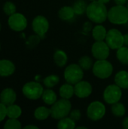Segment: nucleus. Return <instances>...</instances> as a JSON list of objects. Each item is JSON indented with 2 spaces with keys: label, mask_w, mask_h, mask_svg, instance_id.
<instances>
[{
  "label": "nucleus",
  "mask_w": 128,
  "mask_h": 129,
  "mask_svg": "<svg viewBox=\"0 0 128 129\" xmlns=\"http://www.w3.org/2000/svg\"><path fill=\"white\" fill-rule=\"evenodd\" d=\"M51 116V109L45 107H38L34 113V116L38 120H45Z\"/></svg>",
  "instance_id": "4be33fe9"
},
{
  "label": "nucleus",
  "mask_w": 128,
  "mask_h": 129,
  "mask_svg": "<svg viewBox=\"0 0 128 129\" xmlns=\"http://www.w3.org/2000/svg\"><path fill=\"white\" fill-rule=\"evenodd\" d=\"M25 129H30V128H32V129H38V128L37 127V126H34V125H27V126H26Z\"/></svg>",
  "instance_id": "4c0bfd02"
},
{
  "label": "nucleus",
  "mask_w": 128,
  "mask_h": 129,
  "mask_svg": "<svg viewBox=\"0 0 128 129\" xmlns=\"http://www.w3.org/2000/svg\"><path fill=\"white\" fill-rule=\"evenodd\" d=\"M0 29H1V24H0Z\"/></svg>",
  "instance_id": "37998d69"
},
{
  "label": "nucleus",
  "mask_w": 128,
  "mask_h": 129,
  "mask_svg": "<svg viewBox=\"0 0 128 129\" xmlns=\"http://www.w3.org/2000/svg\"><path fill=\"white\" fill-rule=\"evenodd\" d=\"M105 42L110 49L118 50L124 45V35L117 29H111L107 32Z\"/></svg>",
  "instance_id": "423d86ee"
},
{
  "label": "nucleus",
  "mask_w": 128,
  "mask_h": 129,
  "mask_svg": "<svg viewBox=\"0 0 128 129\" xmlns=\"http://www.w3.org/2000/svg\"><path fill=\"white\" fill-rule=\"evenodd\" d=\"M39 36H30L29 37V44L30 45H35L38 43L39 42Z\"/></svg>",
  "instance_id": "72a5a7b5"
},
{
  "label": "nucleus",
  "mask_w": 128,
  "mask_h": 129,
  "mask_svg": "<svg viewBox=\"0 0 128 129\" xmlns=\"http://www.w3.org/2000/svg\"><path fill=\"white\" fill-rule=\"evenodd\" d=\"M115 82L121 89H128V72L119 71L115 76Z\"/></svg>",
  "instance_id": "2eb2a0df"
},
{
  "label": "nucleus",
  "mask_w": 128,
  "mask_h": 129,
  "mask_svg": "<svg viewBox=\"0 0 128 129\" xmlns=\"http://www.w3.org/2000/svg\"><path fill=\"white\" fill-rule=\"evenodd\" d=\"M75 128L77 129H80V128H84V129H86L87 128L85 127V126H78V127H76Z\"/></svg>",
  "instance_id": "ea45409f"
},
{
  "label": "nucleus",
  "mask_w": 128,
  "mask_h": 129,
  "mask_svg": "<svg viewBox=\"0 0 128 129\" xmlns=\"http://www.w3.org/2000/svg\"><path fill=\"white\" fill-rule=\"evenodd\" d=\"M44 89L41 85L36 82L26 83L23 88V93L28 99L37 100L41 97Z\"/></svg>",
  "instance_id": "6e6552de"
},
{
  "label": "nucleus",
  "mask_w": 128,
  "mask_h": 129,
  "mask_svg": "<svg viewBox=\"0 0 128 129\" xmlns=\"http://www.w3.org/2000/svg\"><path fill=\"white\" fill-rule=\"evenodd\" d=\"M84 77V70L79 64L72 63L66 67L64 70L65 80L72 85H75L81 81Z\"/></svg>",
  "instance_id": "39448f33"
},
{
  "label": "nucleus",
  "mask_w": 128,
  "mask_h": 129,
  "mask_svg": "<svg viewBox=\"0 0 128 129\" xmlns=\"http://www.w3.org/2000/svg\"><path fill=\"white\" fill-rule=\"evenodd\" d=\"M75 94L79 98H85L89 97L93 91L92 85L87 81H80L74 86Z\"/></svg>",
  "instance_id": "ddd939ff"
},
{
  "label": "nucleus",
  "mask_w": 128,
  "mask_h": 129,
  "mask_svg": "<svg viewBox=\"0 0 128 129\" xmlns=\"http://www.w3.org/2000/svg\"><path fill=\"white\" fill-rule=\"evenodd\" d=\"M59 82H60L59 76H57V75H50L44 79L43 83L46 88H51L55 85H57L59 83Z\"/></svg>",
  "instance_id": "cd10ccee"
},
{
  "label": "nucleus",
  "mask_w": 128,
  "mask_h": 129,
  "mask_svg": "<svg viewBox=\"0 0 128 129\" xmlns=\"http://www.w3.org/2000/svg\"><path fill=\"white\" fill-rule=\"evenodd\" d=\"M121 97V88L116 84L108 85L103 91V99L109 104H113L118 102Z\"/></svg>",
  "instance_id": "1a4fd4ad"
},
{
  "label": "nucleus",
  "mask_w": 128,
  "mask_h": 129,
  "mask_svg": "<svg viewBox=\"0 0 128 129\" xmlns=\"http://www.w3.org/2000/svg\"><path fill=\"white\" fill-rule=\"evenodd\" d=\"M75 14L77 15H82L86 13L88 5L84 0H77L72 6Z\"/></svg>",
  "instance_id": "b1692460"
},
{
  "label": "nucleus",
  "mask_w": 128,
  "mask_h": 129,
  "mask_svg": "<svg viewBox=\"0 0 128 129\" xmlns=\"http://www.w3.org/2000/svg\"><path fill=\"white\" fill-rule=\"evenodd\" d=\"M15 67L12 62L7 60H0V76H8L14 72Z\"/></svg>",
  "instance_id": "dca6fc26"
},
{
  "label": "nucleus",
  "mask_w": 128,
  "mask_h": 129,
  "mask_svg": "<svg viewBox=\"0 0 128 129\" xmlns=\"http://www.w3.org/2000/svg\"><path fill=\"white\" fill-rule=\"evenodd\" d=\"M16 100V94L11 88H5L3 90L0 95L1 103L4 104L5 106L11 105L14 103Z\"/></svg>",
  "instance_id": "4468645a"
},
{
  "label": "nucleus",
  "mask_w": 128,
  "mask_h": 129,
  "mask_svg": "<svg viewBox=\"0 0 128 129\" xmlns=\"http://www.w3.org/2000/svg\"><path fill=\"white\" fill-rule=\"evenodd\" d=\"M32 29L40 37H44L49 29V23L46 17L41 15L35 17L32 21Z\"/></svg>",
  "instance_id": "9b49d317"
},
{
  "label": "nucleus",
  "mask_w": 128,
  "mask_h": 129,
  "mask_svg": "<svg viewBox=\"0 0 128 129\" xmlns=\"http://www.w3.org/2000/svg\"><path fill=\"white\" fill-rule=\"evenodd\" d=\"M22 110L20 107L17 105H9L7 107V116L10 119H17L21 115Z\"/></svg>",
  "instance_id": "bb28decb"
},
{
  "label": "nucleus",
  "mask_w": 128,
  "mask_h": 129,
  "mask_svg": "<svg viewBox=\"0 0 128 129\" xmlns=\"http://www.w3.org/2000/svg\"><path fill=\"white\" fill-rule=\"evenodd\" d=\"M106 107L100 101H94L89 104L87 109V116L92 121H98L106 114Z\"/></svg>",
  "instance_id": "0eeeda50"
},
{
  "label": "nucleus",
  "mask_w": 128,
  "mask_h": 129,
  "mask_svg": "<svg viewBox=\"0 0 128 129\" xmlns=\"http://www.w3.org/2000/svg\"><path fill=\"white\" fill-rule=\"evenodd\" d=\"M90 1H91V2H93V1H96V0H90Z\"/></svg>",
  "instance_id": "a19ab883"
},
{
  "label": "nucleus",
  "mask_w": 128,
  "mask_h": 129,
  "mask_svg": "<svg viewBox=\"0 0 128 129\" xmlns=\"http://www.w3.org/2000/svg\"><path fill=\"white\" fill-rule=\"evenodd\" d=\"M91 53L97 60H106L110 54V48L104 41H96L92 45Z\"/></svg>",
  "instance_id": "9d476101"
},
{
  "label": "nucleus",
  "mask_w": 128,
  "mask_h": 129,
  "mask_svg": "<svg viewBox=\"0 0 128 129\" xmlns=\"http://www.w3.org/2000/svg\"><path fill=\"white\" fill-rule=\"evenodd\" d=\"M53 57H54V61L55 64L60 67H64L68 61L67 54L63 50H57L54 52Z\"/></svg>",
  "instance_id": "6ab92c4d"
},
{
  "label": "nucleus",
  "mask_w": 128,
  "mask_h": 129,
  "mask_svg": "<svg viewBox=\"0 0 128 129\" xmlns=\"http://www.w3.org/2000/svg\"><path fill=\"white\" fill-rule=\"evenodd\" d=\"M127 9H128V2H127Z\"/></svg>",
  "instance_id": "79ce46f5"
},
{
  "label": "nucleus",
  "mask_w": 128,
  "mask_h": 129,
  "mask_svg": "<svg viewBox=\"0 0 128 129\" xmlns=\"http://www.w3.org/2000/svg\"><path fill=\"white\" fill-rule=\"evenodd\" d=\"M124 45L128 47V33L124 35Z\"/></svg>",
  "instance_id": "e433bc0d"
},
{
  "label": "nucleus",
  "mask_w": 128,
  "mask_h": 129,
  "mask_svg": "<svg viewBox=\"0 0 128 129\" xmlns=\"http://www.w3.org/2000/svg\"><path fill=\"white\" fill-rule=\"evenodd\" d=\"M107 34L106 28L102 25H97L92 30V36L95 41H104Z\"/></svg>",
  "instance_id": "aec40b11"
},
{
  "label": "nucleus",
  "mask_w": 128,
  "mask_h": 129,
  "mask_svg": "<svg viewBox=\"0 0 128 129\" xmlns=\"http://www.w3.org/2000/svg\"><path fill=\"white\" fill-rule=\"evenodd\" d=\"M75 13L72 7L70 6H63L58 11V17L60 19L67 21L71 20L75 17Z\"/></svg>",
  "instance_id": "f3484780"
},
{
  "label": "nucleus",
  "mask_w": 128,
  "mask_h": 129,
  "mask_svg": "<svg viewBox=\"0 0 128 129\" xmlns=\"http://www.w3.org/2000/svg\"><path fill=\"white\" fill-rule=\"evenodd\" d=\"M98 1L102 2V3H103V4H107L108 2H109L110 0H98Z\"/></svg>",
  "instance_id": "58836bf2"
},
{
  "label": "nucleus",
  "mask_w": 128,
  "mask_h": 129,
  "mask_svg": "<svg viewBox=\"0 0 128 129\" xmlns=\"http://www.w3.org/2000/svg\"><path fill=\"white\" fill-rule=\"evenodd\" d=\"M59 94L61 98L70 99L75 94V89L73 85L70 83H66L63 85L59 89Z\"/></svg>",
  "instance_id": "a211bd4d"
},
{
  "label": "nucleus",
  "mask_w": 128,
  "mask_h": 129,
  "mask_svg": "<svg viewBox=\"0 0 128 129\" xmlns=\"http://www.w3.org/2000/svg\"><path fill=\"white\" fill-rule=\"evenodd\" d=\"M94 75L102 79L110 77L113 73V66L107 60H97L93 65Z\"/></svg>",
  "instance_id": "20e7f679"
},
{
  "label": "nucleus",
  "mask_w": 128,
  "mask_h": 129,
  "mask_svg": "<svg viewBox=\"0 0 128 129\" xmlns=\"http://www.w3.org/2000/svg\"><path fill=\"white\" fill-rule=\"evenodd\" d=\"M87 17L90 20L96 23H102L108 19V10L106 4L98 0L91 2L87 8Z\"/></svg>",
  "instance_id": "f257e3e1"
},
{
  "label": "nucleus",
  "mask_w": 128,
  "mask_h": 129,
  "mask_svg": "<svg viewBox=\"0 0 128 129\" xmlns=\"http://www.w3.org/2000/svg\"><path fill=\"white\" fill-rule=\"evenodd\" d=\"M10 27L15 31H22L27 26L26 18L20 13H14L8 19Z\"/></svg>",
  "instance_id": "f8f14e48"
},
{
  "label": "nucleus",
  "mask_w": 128,
  "mask_h": 129,
  "mask_svg": "<svg viewBox=\"0 0 128 129\" xmlns=\"http://www.w3.org/2000/svg\"><path fill=\"white\" fill-rule=\"evenodd\" d=\"M127 1L128 0H115V3L117 5H124L127 2Z\"/></svg>",
  "instance_id": "c9c22d12"
},
{
  "label": "nucleus",
  "mask_w": 128,
  "mask_h": 129,
  "mask_svg": "<svg viewBox=\"0 0 128 129\" xmlns=\"http://www.w3.org/2000/svg\"><path fill=\"white\" fill-rule=\"evenodd\" d=\"M112 114L116 116V117H122L124 116L126 113V108L124 106L123 104L117 102L115 104H112V108H111Z\"/></svg>",
  "instance_id": "393cba45"
},
{
  "label": "nucleus",
  "mask_w": 128,
  "mask_h": 129,
  "mask_svg": "<svg viewBox=\"0 0 128 129\" xmlns=\"http://www.w3.org/2000/svg\"><path fill=\"white\" fill-rule=\"evenodd\" d=\"M69 117L74 120L75 122H77L78 120H80L81 117V113L79 110L78 109H75L71 110V112L69 113Z\"/></svg>",
  "instance_id": "2f4dec72"
},
{
  "label": "nucleus",
  "mask_w": 128,
  "mask_h": 129,
  "mask_svg": "<svg viewBox=\"0 0 128 129\" xmlns=\"http://www.w3.org/2000/svg\"><path fill=\"white\" fill-rule=\"evenodd\" d=\"M78 64L84 70H89L91 67H93L94 63L91 57H90L88 55H85V56H82L79 59Z\"/></svg>",
  "instance_id": "c85d7f7f"
},
{
  "label": "nucleus",
  "mask_w": 128,
  "mask_h": 129,
  "mask_svg": "<svg viewBox=\"0 0 128 129\" xmlns=\"http://www.w3.org/2000/svg\"><path fill=\"white\" fill-rule=\"evenodd\" d=\"M4 128L5 129H20L21 125L17 119H10L5 123Z\"/></svg>",
  "instance_id": "c756f323"
},
{
  "label": "nucleus",
  "mask_w": 128,
  "mask_h": 129,
  "mask_svg": "<svg viewBox=\"0 0 128 129\" xmlns=\"http://www.w3.org/2000/svg\"><path fill=\"white\" fill-rule=\"evenodd\" d=\"M108 19L114 24L121 25L128 22V9L124 5H117L108 11Z\"/></svg>",
  "instance_id": "7ed1b4c3"
},
{
  "label": "nucleus",
  "mask_w": 128,
  "mask_h": 129,
  "mask_svg": "<svg viewBox=\"0 0 128 129\" xmlns=\"http://www.w3.org/2000/svg\"><path fill=\"white\" fill-rule=\"evenodd\" d=\"M7 116V107L2 103H0V122H2Z\"/></svg>",
  "instance_id": "473e14b6"
},
{
  "label": "nucleus",
  "mask_w": 128,
  "mask_h": 129,
  "mask_svg": "<svg viewBox=\"0 0 128 129\" xmlns=\"http://www.w3.org/2000/svg\"><path fill=\"white\" fill-rule=\"evenodd\" d=\"M72 110V104L69 99L61 98L51 105V116L54 119H61L69 115Z\"/></svg>",
  "instance_id": "f03ea898"
},
{
  "label": "nucleus",
  "mask_w": 128,
  "mask_h": 129,
  "mask_svg": "<svg viewBox=\"0 0 128 129\" xmlns=\"http://www.w3.org/2000/svg\"><path fill=\"white\" fill-rule=\"evenodd\" d=\"M122 126L125 129H128V117H126L122 122Z\"/></svg>",
  "instance_id": "f704fd0d"
},
{
  "label": "nucleus",
  "mask_w": 128,
  "mask_h": 129,
  "mask_svg": "<svg viewBox=\"0 0 128 129\" xmlns=\"http://www.w3.org/2000/svg\"><path fill=\"white\" fill-rule=\"evenodd\" d=\"M116 56L118 60L123 64L128 65V47L122 46L118 49Z\"/></svg>",
  "instance_id": "a878e982"
},
{
  "label": "nucleus",
  "mask_w": 128,
  "mask_h": 129,
  "mask_svg": "<svg viewBox=\"0 0 128 129\" xmlns=\"http://www.w3.org/2000/svg\"><path fill=\"white\" fill-rule=\"evenodd\" d=\"M41 98L43 101L48 105H52L57 101L56 93L50 88H48L43 91Z\"/></svg>",
  "instance_id": "412c9836"
},
{
  "label": "nucleus",
  "mask_w": 128,
  "mask_h": 129,
  "mask_svg": "<svg viewBox=\"0 0 128 129\" xmlns=\"http://www.w3.org/2000/svg\"><path fill=\"white\" fill-rule=\"evenodd\" d=\"M57 128L59 129H74L75 128V122L70 117H64L57 123Z\"/></svg>",
  "instance_id": "5701e85b"
},
{
  "label": "nucleus",
  "mask_w": 128,
  "mask_h": 129,
  "mask_svg": "<svg viewBox=\"0 0 128 129\" xmlns=\"http://www.w3.org/2000/svg\"><path fill=\"white\" fill-rule=\"evenodd\" d=\"M3 10H4V11H5V13L6 14L11 16V15H12L13 14L15 13V11H16V6L14 5V3H12L11 2H7L4 5Z\"/></svg>",
  "instance_id": "7c9ffc66"
}]
</instances>
